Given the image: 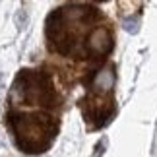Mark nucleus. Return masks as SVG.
<instances>
[{"label": "nucleus", "instance_id": "1", "mask_svg": "<svg viewBox=\"0 0 157 157\" xmlns=\"http://www.w3.org/2000/svg\"><path fill=\"white\" fill-rule=\"evenodd\" d=\"M6 124L16 146L25 153H43L58 132V95L49 74L21 70L8 95Z\"/></svg>", "mask_w": 157, "mask_h": 157}, {"label": "nucleus", "instance_id": "2", "mask_svg": "<svg viewBox=\"0 0 157 157\" xmlns=\"http://www.w3.org/2000/svg\"><path fill=\"white\" fill-rule=\"evenodd\" d=\"M97 17V12L86 6H68L52 12L47 20V39L51 51L62 56L89 58L87 39L93 27L91 21Z\"/></svg>", "mask_w": 157, "mask_h": 157}, {"label": "nucleus", "instance_id": "3", "mask_svg": "<svg viewBox=\"0 0 157 157\" xmlns=\"http://www.w3.org/2000/svg\"><path fill=\"white\" fill-rule=\"evenodd\" d=\"M113 86H114V74L111 68L91 74L89 93L83 99V117L97 128L105 126L114 114Z\"/></svg>", "mask_w": 157, "mask_h": 157}]
</instances>
